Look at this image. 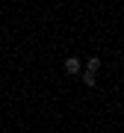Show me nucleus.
I'll use <instances>...</instances> for the list:
<instances>
[{"label": "nucleus", "mask_w": 124, "mask_h": 133, "mask_svg": "<svg viewBox=\"0 0 124 133\" xmlns=\"http://www.w3.org/2000/svg\"><path fill=\"white\" fill-rule=\"evenodd\" d=\"M80 71H83V62L77 56H68L65 59V74H80Z\"/></svg>", "instance_id": "1"}, {"label": "nucleus", "mask_w": 124, "mask_h": 133, "mask_svg": "<svg viewBox=\"0 0 124 133\" xmlns=\"http://www.w3.org/2000/svg\"><path fill=\"white\" fill-rule=\"evenodd\" d=\"M98 68H100V59H98V56H92V59L86 62V71H92V74H95Z\"/></svg>", "instance_id": "2"}, {"label": "nucleus", "mask_w": 124, "mask_h": 133, "mask_svg": "<svg viewBox=\"0 0 124 133\" xmlns=\"http://www.w3.org/2000/svg\"><path fill=\"white\" fill-rule=\"evenodd\" d=\"M83 80H86V86H95V83H98V74H92V71H83Z\"/></svg>", "instance_id": "3"}]
</instances>
